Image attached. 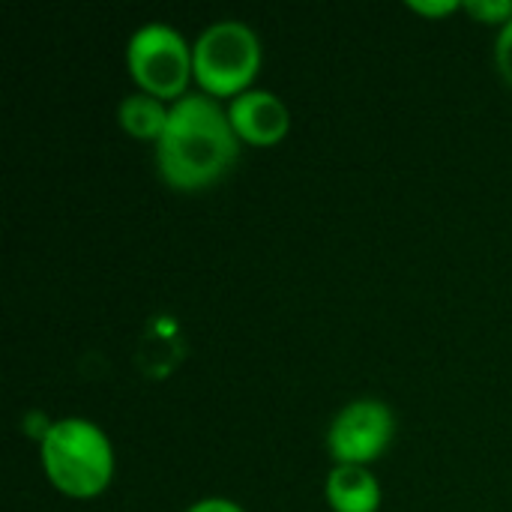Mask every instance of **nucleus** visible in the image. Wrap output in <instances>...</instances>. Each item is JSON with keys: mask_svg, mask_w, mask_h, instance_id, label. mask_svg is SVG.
Segmentation results:
<instances>
[{"mask_svg": "<svg viewBox=\"0 0 512 512\" xmlns=\"http://www.w3.org/2000/svg\"><path fill=\"white\" fill-rule=\"evenodd\" d=\"M237 156L240 138L219 99L195 90L171 105L156 141V171L168 189L204 192L231 174Z\"/></svg>", "mask_w": 512, "mask_h": 512, "instance_id": "nucleus-1", "label": "nucleus"}, {"mask_svg": "<svg viewBox=\"0 0 512 512\" xmlns=\"http://www.w3.org/2000/svg\"><path fill=\"white\" fill-rule=\"evenodd\" d=\"M45 480L72 501L99 498L114 480V447L105 429L87 417H63L39 435Z\"/></svg>", "mask_w": 512, "mask_h": 512, "instance_id": "nucleus-2", "label": "nucleus"}, {"mask_svg": "<svg viewBox=\"0 0 512 512\" xmlns=\"http://www.w3.org/2000/svg\"><path fill=\"white\" fill-rule=\"evenodd\" d=\"M264 48L252 24L240 18H222L207 24L192 42L195 84L213 99H234L252 90L255 75L261 72Z\"/></svg>", "mask_w": 512, "mask_h": 512, "instance_id": "nucleus-3", "label": "nucleus"}, {"mask_svg": "<svg viewBox=\"0 0 512 512\" xmlns=\"http://www.w3.org/2000/svg\"><path fill=\"white\" fill-rule=\"evenodd\" d=\"M126 66L141 93H150L168 105L183 99L195 78L192 45L168 21H147L129 36Z\"/></svg>", "mask_w": 512, "mask_h": 512, "instance_id": "nucleus-4", "label": "nucleus"}, {"mask_svg": "<svg viewBox=\"0 0 512 512\" xmlns=\"http://www.w3.org/2000/svg\"><path fill=\"white\" fill-rule=\"evenodd\" d=\"M396 438V414L381 399L348 402L327 429V453L333 465L369 468L378 462Z\"/></svg>", "mask_w": 512, "mask_h": 512, "instance_id": "nucleus-5", "label": "nucleus"}, {"mask_svg": "<svg viewBox=\"0 0 512 512\" xmlns=\"http://www.w3.org/2000/svg\"><path fill=\"white\" fill-rule=\"evenodd\" d=\"M225 108H228V120H231L240 144L276 147L291 132V108L273 90L252 87V90L234 96Z\"/></svg>", "mask_w": 512, "mask_h": 512, "instance_id": "nucleus-6", "label": "nucleus"}, {"mask_svg": "<svg viewBox=\"0 0 512 512\" xmlns=\"http://www.w3.org/2000/svg\"><path fill=\"white\" fill-rule=\"evenodd\" d=\"M324 501L333 512H378L384 492L369 468L333 465L324 483Z\"/></svg>", "mask_w": 512, "mask_h": 512, "instance_id": "nucleus-7", "label": "nucleus"}, {"mask_svg": "<svg viewBox=\"0 0 512 512\" xmlns=\"http://www.w3.org/2000/svg\"><path fill=\"white\" fill-rule=\"evenodd\" d=\"M168 114H171V105L150 96V93H126L117 105V123L126 135L138 138V141H159L162 132H165V123H168Z\"/></svg>", "mask_w": 512, "mask_h": 512, "instance_id": "nucleus-8", "label": "nucleus"}, {"mask_svg": "<svg viewBox=\"0 0 512 512\" xmlns=\"http://www.w3.org/2000/svg\"><path fill=\"white\" fill-rule=\"evenodd\" d=\"M462 9L480 21V24H492V27H504L512 21V0H465Z\"/></svg>", "mask_w": 512, "mask_h": 512, "instance_id": "nucleus-9", "label": "nucleus"}, {"mask_svg": "<svg viewBox=\"0 0 512 512\" xmlns=\"http://www.w3.org/2000/svg\"><path fill=\"white\" fill-rule=\"evenodd\" d=\"M495 69L504 78V84L512 87V21L504 24L495 36Z\"/></svg>", "mask_w": 512, "mask_h": 512, "instance_id": "nucleus-10", "label": "nucleus"}, {"mask_svg": "<svg viewBox=\"0 0 512 512\" xmlns=\"http://www.w3.org/2000/svg\"><path fill=\"white\" fill-rule=\"evenodd\" d=\"M408 9L426 15V18H444V15H453L462 9L459 0H408Z\"/></svg>", "mask_w": 512, "mask_h": 512, "instance_id": "nucleus-11", "label": "nucleus"}, {"mask_svg": "<svg viewBox=\"0 0 512 512\" xmlns=\"http://www.w3.org/2000/svg\"><path fill=\"white\" fill-rule=\"evenodd\" d=\"M186 512H246L237 501H231V498H219V495H213V498H201V501H195L192 507H186Z\"/></svg>", "mask_w": 512, "mask_h": 512, "instance_id": "nucleus-12", "label": "nucleus"}]
</instances>
